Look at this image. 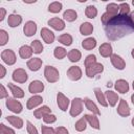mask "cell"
I'll use <instances>...</instances> for the list:
<instances>
[{
	"label": "cell",
	"instance_id": "obj_1",
	"mask_svg": "<svg viewBox=\"0 0 134 134\" xmlns=\"http://www.w3.org/2000/svg\"><path fill=\"white\" fill-rule=\"evenodd\" d=\"M105 31L109 40L115 41L133 32L134 23L131 21L129 16H122L118 14L105 25Z\"/></svg>",
	"mask_w": 134,
	"mask_h": 134
},
{
	"label": "cell",
	"instance_id": "obj_2",
	"mask_svg": "<svg viewBox=\"0 0 134 134\" xmlns=\"http://www.w3.org/2000/svg\"><path fill=\"white\" fill-rule=\"evenodd\" d=\"M44 76L48 83H55L60 79V72L55 67L47 65L44 69Z\"/></svg>",
	"mask_w": 134,
	"mask_h": 134
},
{
	"label": "cell",
	"instance_id": "obj_3",
	"mask_svg": "<svg viewBox=\"0 0 134 134\" xmlns=\"http://www.w3.org/2000/svg\"><path fill=\"white\" fill-rule=\"evenodd\" d=\"M83 105H84V99L80 97H74L71 102V108L69 110V113L71 116L76 117L83 112Z\"/></svg>",
	"mask_w": 134,
	"mask_h": 134
},
{
	"label": "cell",
	"instance_id": "obj_4",
	"mask_svg": "<svg viewBox=\"0 0 134 134\" xmlns=\"http://www.w3.org/2000/svg\"><path fill=\"white\" fill-rule=\"evenodd\" d=\"M85 68H86V75H87L88 77H90V79L94 77L96 74L102 73V72L104 71V66H103V64L97 63V62H95V63H93V64H90V65H88V66H85Z\"/></svg>",
	"mask_w": 134,
	"mask_h": 134
},
{
	"label": "cell",
	"instance_id": "obj_5",
	"mask_svg": "<svg viewBox=\"0 0 134 134\" xmlns=\"http://www.w3.org/2000/svg\"><path fill=\"white\" fill-rule=\"evenodd\" d=\"M6 107H7V109L9 111H12V112H14L16 114L21 113L22 109H23L22 104L19 100H17V98H12V97H7V99H6Z\"/></svg>",
	"mask_w": 134,
	"mask_h": 134
},
{
	"label": "cell",
	"instance_id": "obj_6",
	"mask_svg": "<svg viewBox=\"0 0 134 134\" xmlns=\"http://www.w3.org/2000/svg\"><path fill=\"white\" fill-rule=\"evenodd\" d=\"M1 60L5 64H7L8 66H12V65H14L16 63L17 58H16L15 52L12 49H4L1 52Z\"/></svg>",
	"mask_w": 134,
	"mask_h": 134
},
{
	"label": "cell",
	"instance_id": "obj_7",
	"mask_svg": "<svg viewBox=\"0 0 134 134\" xmlns=\"http://www.w3.org/2000/svg\"><path fill=\"white\" fill-rule=\"evenodd\" d=\"M12 79H13V81H15V82H17V83L23 84V83H25V82L27 81L28 74H27V72H26L24 69H22V68H17V69L14 70V72H13V74H12Z\"/></svg>",
	"mask_w": 134,
	"mask_h": 134
},
{
	"label": "cell",
	"instance_id": "obj_8",
	"mask_svg": "<svg viewBox=\"0 0 134 134\" xmlns=\"http://www.w3.org/2000/svg\"><path fill=\"white\" fill-rule=\"evenodd\" d=\"M130 113H131V111H130V107H129L128 103L126 102V99L120 98L118 107H117V114L120 115L121 117H127L130 115Z\"/></svg>",
	"mask_w": 134,
	"mask_h": 134
},
{
	"label": "cell",
	"instance_id": "obj_9",
	"mask_svg": "<svg viewBox=\"0 0 134 134\" xmlns=\"http://www.w3.org/2000/svg\"><path fill=\"white\" fill-rule=\"evenodd\" d=\"M82 74H83L82 69L79 66H71L67 70V76L71 81H79L82 77Z\"/></svg>",
	"mask_w": 134,
	"mask_h": 134
},
{
	"label": "cell",
	"instance_id": "obj_10",
	"mask_svg": "<svg viewBox=\"0 0 134 134\" xmlns=\"http://www.w3.org/2000/svg\"><path fill=\"white\" fill-rule=\"evenodd\" d=\"M44 88H45L44 84H43L41 81H39V80L32 81V82L28 85V91H29L30 93H32V94H38V93L43 92Z\"/></svg>",
	"mask_w": 134,
	"mask_h": 134
},
{
	"label": "cell",
	"instance_id": "obj_11",
	"mask_svg": "<svg viewBox=\"0 0 134 134\" xmlns=\"http://www.w3.org/2000/svg\"><path fill=\"white\" fill-rule=\"evenodd\" d=\"M69 103H70L69 98L66 95H64L62 92H59L57 94V104H58L59 108L62 111H67L68 106H69Z\"/></svg>",
	"mask_w": 134,
	"mask_h": 134
},
{
	"label": "cell",
	"instance_id": "obj_12",
	"mask_svg": "<svg viewBox=\"0 0 134 134\" xmlns=\"http://www.w3.org/2000/svg\"><path fill=\"white\" fill-rule=\"evenodd\" d=\"M110 60H111L112 65H113L116 69H118V70H124V69H125V67H126V62H125V60H124L120 55H118V54H116V53H113V54L110 57Z\"/></svg>",
	"mask_w": 134,
	"mask_h": 134
},
{
	"label": "cell",
	"instance_id": "obj_13",
	"mask_svg": "<svg viewBox=\"0 0 134 134\" xmlns=\"http://www.w3.org/2000/svg\"><path fill=\"white\" fill-rule=\"evenodd\" d=\"M40 34H41V37H42V39H43V41H44L45 43H47V44L53 43L55 37H54V34H53L49 28L43 27V28L41 29V32H40Z\"/></svg>",
	"mask_w": 134,
	"mask_h": 134
},
{
	"label": "cell",
	"instance_id": "obj_14",
	"mask_svg": "<svg viewBox=\"0 0 134 134\" xmlns=\"http://www.w3.org/2000/svg\"><path fill=\"white\" fill-rule=\"evenodd\" d=\"M48 25L50 27H52L53 29L58 30V31H61V30H63L65 28V22H64V20H62L60 18H57V17L49 19L48 20Z\"/></svg>",
	"mask_w": 134,
	"mask_h": 134
},
{
	"label": "cell",
	"instance_id": "obj_15",
	"mask_svg": "<svg viewBox=\"0 0 134 134\" xmlns=\"http://www.w3.org/2000/svg\"><path fill=\"white\" fill-rule=\"evenodd\" d=\"M42 102H43V97L41 95L36 94V95H34V96H31V97L28 98V100L26 103V108L28 110H32L34 108L40 106L42 104Z\"/></svg>",
	"mask_w": 134,
	"mask_h": 134
},
{
	"label": "cell",
	"instance_id": "obj_16",
	"mask_svg": "<svg viewBox=\"0 0 134 134\" xmlns=\"http://www.w3.org/2000/svg\"><path fill=\"white\" fill-rule=\"evenodd\" d=\"M37 31V24L34 21H27L23 26V32L26 37H32Z\"/></svg>",
	"mask_w": 134,
	"mask_h": 134
},
{
	"label": "cell",
	"instance_id": "obj_17",
	"mask_svg": "<svg viewBox=\"0 0 134 134\" xmlns=\"http://www.w3.org/2000/svg\"><path fill=\"white\" fill-rule=\"evenodd\" d=\"M114 87H115L116 91L121 93V94H125V93H127L129 91V84H128V82L126 80H122V79L117 80L115 82V84H114Z\"/></svg>",
	"mask_w": 134,
	"mask_h": 134
},
{
	"label": "cell",
	"instance_id": "obj_18",
	"mask_svg": "<svg viewBox=\"0 0 134 134\" xmlns=\"http://www.w3.org/2000/svg\"><path fill=\"white\" fill-rule=\"evenodd\" d=\"M42 64H43V61L40 58H32V59L28 60L27 63H26L28 69L31 70V71H38L41 68Z\"/></svg>",
	"mask_w": 134,
	"mask_h": 134
},
{
	"label": "cell",
	"instance_id": "obj_19",
	"mask_svg": "<svg viewBox=\"0 0 134 134\" xmlns=\"http://www.w3.org/2000/svg\"><path fill=\"white\" fill-rule=\"evenodd\" d=\"M105 96H106V99L108 102V105H110L111 107H114L117 104L118 99H119L118 98V94L113 92L112 90H107L105 92Z\"/></svg>",
	"mask_w": 134,
	"mask_h": 134
},
{
	"label": "cell",
	"instance_id": "obj_20",
	"mask_svg": "<svg viewBox=\"0 0 134 134\" xmlns=\"http://www.w3.org/2000/svg\"><path fill=\"white\" fill-rule=\"evenodd\" d=\"M98 51H99V54L104 58H108V57H111L113 53V49H112V46L110 43H103L99 48H98Z\"/></svg>",
	"mask_w": 134,
	"mask_h": 134
},
{
	"label": "cell",
	"instance_id": "obj_21",
	"mask_svg": "<svg viewBox=\"0 0 134 134\" xmlns=\"http://www.w3.org/2000/svg\"><path fill=\"white\" fill-rule=\"evenodd\" d=\"M22 22V17L20 15H16V14H12L8 16L7 18V24L9 27L14 28V27H17L21 24Z\"/></svg>",
	"mask_w": 134,
	"mask_h": 134
},
{
	"label": "cell",
	"instance_id": "obj_22",
	"mask_svg": "<svg viewBox=\"0 0 134 134\" xmlns=\"http://www.w3.org/2000/svg\"><path fill=\"white\" fill-rule=\"evenodd\" d=\"M84 117L86 118L87 122L93 128V129H96L98 130L100 127H99V120H98V117L95 115V114H85Z\"/></svg>",
	"mask_w": 134,
	"mask_h": 134
},
{
	"label": "cell",
	"instance_id": "obj_23",
	"mask_svg": "<svg viewBox=\"0 0 134 134\" xmlns=\"http://www.w3.org/2000/svg\"><path fill=\"white\" fill-rule=\"evenodd\" d=\"M8 88L13 94V96L15 98H22L24 97V91L23 89H21L20 87H18L17 85H14L12 83H8Z\"/></svg>",
	"mask_w": 134,
	"mask_h": 134
},
{
	"label": "cell",
	"instance_id": "obj_24",
	"mask_svg": "<svg viewBox=\"0 0 134 134\" xmlns=\"http://www.w3.org/2000/svg\"><path fill=\"white\" fill-rule=\"evenodd\" d=\"M84 104H85L86 108H87L90 112H92V114H95V115H99V114H100V111L98 110L97 106H96L90 98L85 97V98H84Z\"/></svg>",
	"mask_w": 134,
	"mask_h": 134
},
{
	"label": "cell",
	"instance_id": "obj_25",
	"mask_svg": "<svg viewBox=\"0 0 134 134\" xmlns=\"http://www.w3.org/2000/svg\"><path fill=\"white\" fill-rule=\"evenodd\" d=\"M50 113H51V110H50V108H49L48 106H42V107H40L39 109H36V110L34 111V115H35V117L38 118V119L43 118L45 115L50 114Z\"/></svg>",
	"mask_w": 134,
	"mask_h": 134
},
{
	"label": "cell",
	"instance_id": "obj_26",
	"mask_svg": "<svg viewBox=\"0 0 134 134\" xmlns=\"http://www.w3.org/2000/svg\"><path fill=\"white\" fill-rule=\"evenodd\" d=\"M6 120L17 129H21L23 127V119L21 117H18L15 115H9V116H6Z\"/></svg>",
	"mask_w": 134,
	"mask_h": 134
},
{
	"label": "cell",
	"instance_id": "obj_27",
	"mask_svg": "<svg viewBox=\"0 0 134 134\" xmlns=\"http://www.w3.org/2000/svg\"><path fill=\"white\" fill-rule=\"evenodd\" d=\"M32 53H34V51H32L31 47L28 46V45H23V46H21L19 48V55L24 60L25 59H29L32 55Z\"/></svg>",
	"mask_w": 134,
	"mask_h": 134
},
{
	"label": "cell",
	"instance_id": "obj_28",
	"mask_svg": "<svg viewBox=\"0 0 134 134\" xmlns=\"http://www.w3.org/2000/svg\"><path fill=\"white\" fill-rule=\"evenodd\" d=\"M93 31V25L90 22H84L80 26V32L83 36H89Z\"/></svg>",
	"mask_w": 134,
	"mask_h": 134
},
{
	"label": "cell",
	"instance_id": "obj_29",
	"mask_svg": "<svg viewBox=\"0 0 134 134\" xmlns=\"http://www.w3.org/2000/svg\"><path fill=\"white\" fill-rule=\"evenodd\" d=\"M94 94H95V97H96V99H97V102L99 103L100 106H103V107H107L108 106V102L106 99V96H105V94L102 92V90L99 88H95L94 89Z\"/></svg>",
	"mask_w": 134,
	"mask_h": 134
},
{
	"label": "cell",
	"instance_id": "obj_30",
	"mask_svg": "<svg viewBox=\"0 0 134 134\" xmlns=\"http://www.w3.org/2000/svg\"><path fill=\"white\" fill-rule=\"evenodd\" d=\"M106 13H108L109 15L116 17L119 14V4L116 3H109L106 6Z\"/></svg>",
	"mask_w": 134,
	"mask_h": 134
},
{
	"label": "cell",
	"instance_id": "obj_31",
	"mask_svg": "<svg viewBox=\"0 0 134 134\" xmlns=\"http://www.w3.org/2000/svg\"><path fill=\"white\" fill-rule=\"evenodd\" d=\"M82 46L86 50H91L96 46V40L94 38H92V37L87 38L82 42Z\"/></svg>",
	"mask_w": 134,
	"mask_h": 134
},
{
	"label": "cell",
	"instance_id": "obj_32",
	"mask_svg": "<svg viewBox=\"0 0 134 134\" xmlns=\"http://www.w3.org/2000/svg\"><path fill=\"white\" fill-rule=\"evenodd\" d=\"M67 57H68V59H69L70 62L75 63V62H79V61L81 60L82 53H81V51H80L79 49H71V50L68 52Z\"/></svg>",
	"mask_w": 134,
	"mask_h": 134
},
{
	"label": "cell",
	"instance_id": "obj_33",
	"mask_svg": "<svg viewBox=\"0 0 134 134\" xmlns=\"http://www.w3.org/2000/svg\"><path fill=\"white\" fill-rule=\"evenodd\" d=\"M63 18H64V20H66L67 22H73V21L76 20L77 14H76V12H75L74 9H67V10L64 12Z\"/></svg>",
	"mask_w": 134,
	"mask_h": 134
},
{
	"label": "cell",
	"instance_id": "obj_34",
	"mask_svg": "<svg viewBox=\"0 0 134 134\" xmlns=\"http://www.w3.org/2000/svg\"><path fill=\"white\" fill-rule=\"evenodd\" d=\"M58 40H59V42H60L61 44H63V45H65V46H70V45L72 44V42H73L72 36L69 35V34H63V35H61V36L58 38Z\"/></svg>",
	"mask_w": 134,
	"mask_h": 134
},
{
	"label": "cell",
	"instance_id": "obj_35",
	"mask_svg": "<svg viewBox=\"0 0 134 134\" xmlns=\"http://www.w3.org/2000/svg\"><path fill=\"white\" fill-rule=\"evenodd\" d=\"M30 47H31L34 53H37V54L41 53V52L43 51V49H44L43 44H42L39 40H34V41L30 43Z\"/></svg>",
	"mask_w": 134,
	"mask_h": 134
},
{
	"label": "cell",
	"instance_id": "obj_36",
	"mask_svg": "<svg viewBox=\"0 0 134 134\" xmlns=\"http://www.w3.org/2000/svg\"><path fill=\"white\" fill-rule=\"evenodd\" d=\"M67 54H68V52H67V50H66L64 47L57 46V47L54 48V50H53V55H54L57 59H59V60L64 59Z\"/></svg>",
	"mask_w": 134,
	"mask_h": 134
},
{
	"label": "cell",
	"instance_id": "obj_37",
	"mask_svg": "<svg viewBox=\"0 0 134 134\" xmlns=\"http://www.w3.org/2000/svg\"><path fill=\"white\" fill-rule=\"evenodd\" d=\"M85 15H86V17L89 18V19H94V18L96 17V15H97V9H96V7L93 6V5H88V6L86 7V9H85Z\"/></svg>",
	"mask_w": 134,
	"mask_h": 134
},
{
	"label": "cell",
	"instance_id": "obj_38",
	"mask_svg": "<svg viewBox=\"0 0 134 134\" xmlns=\"http://www.w3.org/2000/svg\"><path fill=\"white\" fill-rule=\"evenodd\" d=\"M74 128H75V130H76L77 132H83V131H85L86 128H87V120H86V118H85V117L80 118V119L75 122Z\"/></svg>",
	"mask_w": 134,
	"mask_h": 134
},
{
	"label": "cell",
	"instance_id": "obj_39",
	"mask_svg": "<svg viewBox=\"0 0 134 134\" xmlns=\"http://www.w3.org/2000/svg\"><path fill=\"white\" fill-rule=\"evenodd\" d=\"M62 7H63V5H62L61 2H59V1H54V2H51V3L48 5V12L53 13V14H57V13L61 12Z\"/></svg>",
	"mask_w": 134,
	"mask_h": 134
},
{
	"label": "cell",
	"instance_id": "obj_40",
	"mask_svg": "<svg viewBox=\"0 0 134 134\" xmlns=\"http://www.w3.org/2000/svg\"><path fill=\"white\" fill-rule=\"evenodd\" d=\"M130 14V6L128 3L126 2H122L119 4V15H122V16H129Z\"/></svg>",
	"mask_w": 134,
	"mask_h": 134
},
{
	"label": "cell",
	"instance_id": "obj_41",
	"mask_svg": "<svg viewBox=\"0 0 134 134\" xmlns=\"http://www.w3.org/2000/svg\"><path fill=\"white\" fill-rule=\"evenodd\" d=\"M8 34L4 29H0V46H4L8 42Z\"/></svg>",
	"mask_w": 134,
	"mask_h": 134
},
{
	"label": "cell",
	"instance_id": "obj_42",
	"mask_svg": "<svg viewBox=\"0 0 134 134\" xmlns=\"http://www.w3.org/2000/svg\"><path fill=\"white\" fill-rule=\"evenodd\" d=\"M55 120H57V117H55V115L54 114H47V115H45L44 117H43V121L45 122V124H53V122H55Z\"/></svg>",
	"mask_w": 134,
	"mask_h": 134
},
{
	"label": "cell",
	"instance_id": "obj_43",
	"mask_svg": "<svg viewBox=\"0 0 134 134\" xmlns=\"http://www.w3.org/2000/svg\"><path fill=\"white\" fill-rule=\"evenodd\" d=\"M26 128H27V132H28V134H39L37 128H36L30 121H28V120L26 121Z\"/></svg>",
	"mask_w": 134,
	"mask_h": 134
},
{
	"label": "cell",
	"instance_id": "obj_44",
	"mask_svg": "<svg viewBox=\"0 0 134 134\" xmlns=\"http://www.w3.org/2000/svg\"><path fill=\"white\" fill-rule=\"evenodd\" d=\"M95 62H96V57L94 54H89V55L86 57V59L84 61V64H85V66H88V65L93 64Z\"/></svg>",
	"mask_w": 134,
	"mask_h": 134
},
{
	"label": "cell",
	"instance_id": "obj_45",
	"mask_svg": "<svg viewBox=\"0 0 134 134\" xmlns=\"http://www.w3.org/2000/svg\"><path fill=\"white\" fill-rule=\"evenodd\" d=\"M0 127H1V134H16L12 128H8L4 124H1Z\"/></svg>",
	"mask_w": 134,
	"mask_h": 134
},
{
	"label": "cell",
	"instance_id": "obj_46",
	"mask_svg": "<svg viewBox=\"0 0 134 134\" xmlns=\"http://www.w3.org/2000/svg\"><path fill=\"white\" fill-rule=\"evenodd\" d=\"M41 131H42V134H55V130L47 126H41Z\"/></svg>",
	"mask_w": 134,
	"mask_h": 134
},
{
	"label": "cell",
	"instance_id": "obj_47",
	"mask_svg": "<svg viewBox=\"0 0 134 134\" xmlns=\"http://www.w3.org/2000/svg\"><path fill=\"white\" fill-rule=\"evenodd\" d=\"M54 130H55V134H69L68 130L65 127H58Z\"/></svg>",
	"mask_w": 134,
	"mask_h": 134
},
{
	"label": "cell",
	"instance_id": "obj_48",
	"mask_svg": "<svg viewBox=\"0 0 134 134\" xmlns=\"http://www.w3.org/2000/svg\"><path fill=\"white\" fill-rule=\"evenodd\" d=\"M0 89H1V92H0V98H5V97H7V96H8V92L6 91L5 87H4L3 85H1V86H0Z\"/></svg>",
	"mask_w": 134,
	"mask_h": 134
},
{
	"label": "cell",
	"instance_id": "obj_49",
	"mask_svg": "<svg viewBox=\"0 0 134 134\" xmlns=\"http://www.w3.org/2000/svg\"><path fill=\"white\" fill-rule=\"evenodd\" d=\"M6 74V69L3 65H0V79H3Z\"/></svg>",
	"mask_w": 134,
	"mask_h": 134
},
{
	"label": "cell",
	"instance_id": "obj_50",
	"mask_svg": "<svg viewBox=\"0 0 134 134\" xmlns=\"http://www.w3.org/2000/svg\"><path fill=\"white\" fill-rule=\"evenodd\" d=\"M5 15H6V10H5V8L0 7V21H3V20H4Z\"/></svg>",
	"mask_w": 134,
	"mask_h": 134
},
{
	"label": "cell",
	"instance_id": "obj_51",
	"mask_svg": "<svg viewBox=\"0 0 134 134\" xmlns=\"http://www.w3.org/2000/svg\"><path fill=\"white\" fill-rule=\"evenodd\" d=\"M129 18L131 19V21L134 23V12H132V13H130L129 14Z\"/></svg>",
	"mask_w": 134,
	"mask_h": 134
},
{
	"label": "cell",
	"instance_id": "obj_52",
	"mask_svg": "<svg viewBox=\"0 0 134 134\" xmlns=\"http://www.w3.org/2000/svg\"><path fill=\"white\" fill-rule=\"evenodd\" d=\"M131 102H132V104L134 105V94L131 95Z\"/></svg>",
	"mask_w": 134,
	"mask_h": 134
},
{
	"label": "cell",
	"instance_id": "obj_53",
	"mask_svg": "<svg viewBox=\"0 0 134 134\" xmlns=\"http://www.w3.org/2000/svg\"><path fill=\"white\" fill-rule=\"evenodd\" d=\"M131 55L133 57V59H134V48L132 49V51H131Z\"/></svg>",
	"mask_w": 134,
	"mask_h": 134
},
{
	"label": "cell",
	"instance_id": "obj_54",
	"mask_svg": "<svg viewBox=\"0 0 134 134\" xmlns=\"http://www.w3.org/2000/svg\"><path fill=\"white\" fill-rule=\"evenodd\" d=\"M131 122H132V126L134 127V116H133V118H132V120H131Z\"/></svg>",
	"mask_w": 134,
	"mask_h": 134
},
{
	"label": "cell",
	"instance_id": "obj_55",
	"mask_svg": "<svg viewBox=\"0 0 134 134\" xmlns=\"http://www.w3.org/2000/svg\"><path fill=\"white\" fill-rule=\"evenodd\" d=\"M132 87H133V89H134V81H133V83H132Z\"/></svg>",
	"mask_w": 134,
	"mask_h": 134
},
{
	"label": "cell",
	"instance_id": "obj_56",
	"mask_svg": "<svg viewBox=\"0 0 134 134\" xmlns=\"http://www.w3.org/2000/svg\"><path fill=\"white\" fill-rule=\"evenodd\" d=\"M132 4H133V5H134V0H133V1H132Z\"/></svg>",
	"mask_w": 134,
	"mask_h": 134
}]
</instances>
